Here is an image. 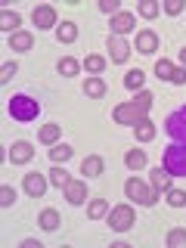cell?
Returning a JSON list of instances; mask_svg holds the SVG:
<instances>
[{
  "instance_id": "6da1fadb",
  "label": "cell",
  "mask_w": 186,
  "mask_h": 248,
  "mask_svg": "<svg viewBox=\"0 0 186 248\" xmlns=\"http://www.w3.org/2000/svg\"><path fill=\"white\" fill-rule=\"evenodd\" d=\"M152 99L155 96H152L149 90H140L137 99L115 106V121H118V124H137V121H143L146 112H149V106H152Z\"/></svg>"
},
{
  "instance_id": "7a4b0ae2",
  "label": "cell",
  "mask_w": 186,
  "mask_h": 248,
  "mask_svg": "<svg viewBox=\"0 0 186 248\" xmlns=\"http://www.w3.org/2000/svg\"><path fill=\"white\" fill-rule=\"evenodd\" d=\"M6 108H10L13 121L28 124V121L37 118V112H41V103H37V99H31V96H25V93H19V96H13L10 103H6Z\"/></svg>"
},
{
  "instance_id": "3957f363",
  "label": "cell",
  "mask_w": 186,
  "mask_h": 248,
  "mask_svg": "<svg viewBox=\"0 0 186 248\" xmlns=\"http://www.w3.org/2000/svg\"><path fill=\"white\" fill-rule=\"evenodd\" d=\"M124 192H127V199H134L137 205H155V199H158V189H149L143 180H137V177H130L127 183H124Z\"/></svg>"
},
{
  "instance_id": "277c9868",
  "label": "cell",
  "mask_w": 186,
  "mask_h": 248,
  "mask_svg": "<svg viewBox=\"0 0 186 248\" xmlns=\"http://www.w3.org/2000/svg\"><path fill=\"white\" fill-rule=\"evenodd\" d=\"M165 168L174 177H186V143H170L165 149Z\"/></svg>"
},
{
  "instance_id": "5b68a950",
  "label": "cell",
  "mask_w": 186,
  "mask_h": 248,
  "mask_svg": "<svg viewBox=\"0 0 186 248\" xmlns=\"http://www.w3.org/2000/svg\"><path fill=\"white\" fill-rule=\"evenodd\" d=\"M134 220H137V214H134V208H130V205H118V208L108 211V227H112L115 232L130 230V227H134Z\"/></svg>"
},
{
  "instance_id": "8992f818",
  "label": "cell",
  "mask_w": 186,
  "mask_h": 248,
  "mask_svg": "<svg viewBox=\"0 0 186 248\" xmlns=\"http://www.w3.org/2000/svg\"><path fill=\"white\" fill-rule=\"evenodd\" d=\"M165 130L174 137V143H186V106H180L177 112L168 115L165 121Z\"/></svg>"
},
{
  "instance_id": "52a82bcc",
  "label": "cell",
  "mask_w": 186,
  "mask_h": 248,
  "mask_svg": "<svg viewBox=\"0 0 186 248\" xmlns=\"http://www.w3.org/2000/svg\"><path fill=\"white\" fill-rule=\"evenodd\" d=\"M31 19H34V25L41 28V31H46V28H56L59 22H56V10L53 6H34V13H31Z\"/></svg>"
},
{
  "instance_id": "ba28073f",
  "label": "cell",
  "mask_w": 186,
  "mask_h": 248,
  "mask_svg": "<svg viewBox=\"0 0 186 248\" xmlns=\"http://www.w3.org/2000/svg\"><path fill=\"white\" fill-rule=\"evenodd\" d=\"M22 186H25V192L31 199H41L46 192V180L44 174H37V170H31V174H25V180H22Z\"/></svg>"
},
{
  "instance_id": "9c48e42d",
  "label": "cell",
  "mask_w": 186,
  "mask_h": 248,
  "mask_svg": "<svg viewBox=\"0 0 186 248\" xmlns=\"http://www.w3.org/2000/svg\"><path fill=\"white\" fill-rule=\"evenodd\" d=\"M108 56H112V62H127V56H130V44L124 41V37L112 34V37H108Z\"/></svg>"
},
{
  "instance_id": "30bf717a",
  "label": "cell",
  "mask_w": 186,
  "mask_h": 248,
  "mask_svg": "<svg viewBox=\"0 0 186 248\" xmlns=\"http://www.w3.org/2000/svg\"><path fill=\"white\" fill-rule=\"evenodd\" d=\"M31 158H34V149H31L28 140L13 143V149H10V161H13V165H25V161H31Z\"/></svg>"
},
{
  "instance_id": "8fae6325",
  "label": "cell",
  "mask_w": 186,
  "mask_h": 248,
  "mask_svg": "<svg viewBox=\"0 0 186 248\" xmlns=\"http://www.w3.org/2000/svg\"><path fill=\"white\" fill-rule=\"evenodd\" d=\"M134 25H137V19L130 13H118V16H112V34H130L134 31Z\"/></svg>"
},
{
  "instance_id": "7c38bea8",
  "label": "cell",
  "mask_w": 186,
  "mask_h": 248,
  "mask_svg": "<svg viewBox=\"0 0 186 248\" xmlns=\"http://www.w3.org/2000/svg\"><path fill=\"white\" fill-rule=\"evenodd\" d=\"M65 199L72 202V205H84V202H87V183H84V180H72L65 186Z\"/></svg>"
},
{
  "instance_id": "4fadbf2b",
  "label": "cell",
  "mask_w": 186,
  "mask_h": 248,
  "mask_svg": "<svg viewBox=\"0 0 186 248\" xmlns=\"http://www.w3.org/2000/svg\"><path fill=\"white\" fill-rule=\"evenodd\" d=\"M137 50L146 53V56L155 53V50H158V34H155V31H140V34H137Z\"/></svg>"
},
{
  "instance_id": "5bb4252c",
  "label": "cell",
  "mask_w": 186,
  "mask_h": 248,
  "mask_svg": "<svg viewBox=\"0 0 186 248\" xmlns=\"http://www.w3.org/2000/svg\"><path fill=\"white\" fill-rule=\"evenodd\" d=\"M170 177H174V174H170L168 168H155V170H152V177H149V180H152V189L168 192V189H170Z\"/></svg>"
},
{
  "instance_id": "9a60e30c",
  "label": "cell",
  "mask_w": 186,
  "mask_h": 248,
  "mask_svg": "<svg viewBox=\"0 0 186 248\" xmlns=\"http://www.w3.org/2000/svg\"><path fill=\"white\" fill-rule=\"evenodd\" d=\"M103 168H106V161L99 158V155H87V158L81 161V174H87V177H99Z\"/></svg>"
},
{
  "instance_id": "2e32d148",
  "label": "cell",
  "mask_w": 186,
  "mask_h": 248,
  "mask_svg": "<svg viewBox=\"0 0 186 248\" xmlns=\"http://www.w3.org/2000/svg\"><path fill=\"white\" fill-rule=\"evenodd\" d=\"M134 134H137L140 143H149V140L155 137V124H152L149 118H143V121H137V124H134Z\"/></svg>"
},
{
  "instance_id": "e0dca14e",
  "label": "cell",
  "mask_w": 186,
  "mask_h": 248,
  "mask_svg": "<svg viewBox=\"0 0 186 248\" xmlns=\"http://www.w3.org/2000/svg\"><path fill=\"white\" fill-rule=\"evenodd\" d=\"M31 44H34V37H31L28 31H16V34H10V50H31Z\"/></svg>"
},
{
  "instance_id": "ac0fdd59",
  "label": "cell",
  "mask_w": 186,
  "mask_h": 248,
  "mask_svg": "<svg viewBox=\"0 0 186 248\" xmlns=\"http://www.w3.org/2000/svg\"><path fill=\"white\" fill-rule=\"evenodd\" d=\"M37 223H41V230H46V232H53V230H56L59 227V214L56 211H53V208H46V211H41V217H37Z\"/></svg>"
},
{
  "instance_id": "d6986e66",
  "label": "cell",
  "mask_w": 186,
  "mask_h": 248,
  "mask_svg": "<svg viewBox=\"0 0 186 248\" xmlns=\"http://www.w3.org/2000/svg\"><path fill=\"white\" fill-rule=\"evenodd\" d=\"M56 37H59V44H72L78 37V25L75 22H62V25H56Z\"/></svg>"
},
{
  "instance_id": "ffe728a7",
  "label": "cell",
  "mask_w": 186,
  "mask_h": 248,
  "mask_svg": "<svg viewBox=\"0 0 186 248\" xmlns=\"http://www.w3.org/2000/svg\"><path fill=\"white\" fill-rule=\"evenodd\" d=\"M84 93L93 99H99V96H106V81L103 78H87V84H84Z\"/></svg>"
},
{
  "instance_id": "44dd1931",
  "label": "cell",
  "mask_w": 186,
  "mask_h": 248,
  "mask_svg": "<svg viewBox=\"0 0 186 248\" xmlns=\"http://www.w3.org/2000/svg\"><path fill=\"white\" fill-rule=\"evenodd\" d=\"M19 25H22V19H19V13H10V10H3L0 13V28L3 31H19Z\"/></svg>"
},
{
  "instance_id": "7402d4cb",
  "label": "cell",
  "mask_w": 186,
  "mask_h": 248,
  "mask_svg": "<svg viewBox=\"0 0 186 248\" xmlns=\"http://www.w3.org/2000/svg\"><path fill=\"white\" fill-rule=\"evenodd\" d=\"M143 81H146V75L140 72V68H130V72L124 75V87L127 90H143Z\"/></svg>"
},
{
  "instance_id": "603a6c76",
  "label": "cell",
  "mask_w": 186,
  "mask_h": 248,
  "mask_svg": "<svg viewBox=\"0 0 186 248\" xmlns=\"http://www.w3.org/2000/svg\"><path fill=\"white\" fill-rule=\"evenodd\" d=\"M124 165H127L130 170H140V168L146 165V152L143 149H130L127 155H124Z\"/></svg>"
},
{
  "instance_id": "cb8c5ba5",
  "label": "cell",
  "mask_w": 186,
  "mask_h": 248,
  "mask_svg": "<svg viewBox=\"0 0 186 248\" xmlns=\"http://www.w3.org/2000/svg\"><path fill=\"white\" fill-rule=\"evenodd\" d=\"M87 214L93 217V220H99V217H108V202H106V199H93L90 208H87Z\"/></svg>"
},
{
  "instance_id": "d4e9b609",
  "label": "cell",
  "mask_w": 186,
  "mask_h": 248,
  "mask_svg": "<svg viewBox=\"0 0 186 248\" xmlns=\"http://www.w3.org/2000/svg\"><path fill=\"white\" fill-rule=\"evenodd\" d=\"M72 152H75V149H72V146H65V143H59V146H53V149H50V158H53V161H56V165H59V161H62V165H65V161H68V158H72Z\"/></svg>"
},
{
  "instance_id": "484cf974",
  "label": "cell",
  "mask_w": 186,
  "mask_h": 248,
  "mask_svg": "<svg viewBox=\"0 0 186 248\" xmlns=\"http://www.w3.org/2000/svg\"><path fill=\"white\" fill-rule=\"evenodd\" d=\"M59 134H62L59 124H44V127H41V143H56Z\"/></svg>"
},
{
  "instance_id": "4316f807",
  "label": "cell",
  "mask_w": 186,
  "mask_h": 248,
  "mask_svg": "<svg viewBox=\"0 0 186 248\" xmlns=\"http://www.w3.org/2000/svg\"><path fill=\"white\" fill-rule=\"evenodd\" d=\"M50 183L59 186V189H65V186L72 183V177L65 174V168H53V170H50Z\"/></svg>"
},
{
  "instance_id": "83f0119b",
  "label": "cell",
  "mask_w": 186,
  "mask_h": 248,
  "mask_svg": "<svg viewBox=\"0 0 186 248\" xmlns=\"http://www.w3.org/2000/svg\"><path fill=\"white\" fill-rule=\"evenodd\" d=\"M84 65H87V72H90V75H99V72L106 68V59L93 53V56H87V59H84Z\"/></svg>"
},
{
  "instance_id": "f1b7e54d",
  "label": "cell",
  "mask_w": 186,
  "mask_h": 248,
  "mask_svg": "<svg viewBox=\"0 0 186 248\" xmlns=\"http://www.w3.org/2000/svg\"><path fill=\"white\" fill-rule=\"evenodd\" d=\"M168 245H170V248H183V245H186V230H180V227L170 230V232H168Z\"/></svg>"
},
{
  "instance_id": "f546056e",
  "label": "cell",
  "mask_w": 186,
  "mask_h": 248,
  "mask_svg": "<svg viewBox=\"0 0 186 248\" xmlns=\"http://www.w3.org/2000/svg\"><path fill=\"white\" fill-rule=\"evenodd\" d=\"M155 75H158L161 81H170V75H174V65H170L168 59H158V62H155Z\"/></svg>"
},
{
  "instance_id": "4dcf8cb0",
  "label": "cell",
  "mask_w": 186,
  "mask_h": 248,
  "mask_svg": "<svg viewBox=\"0 0 186 248\" xmlns=\"http://www.w3.org/2000/svg\"><path fill=\"white\" fill-rule=\"evenodd\" d=\"M59 75H65V78H72V75H78V62H75L72 56L59 59Z\"/></svg>"
},
{
  "instance_id": "1f68e13d",
  "label": "cell",
  "mask_w": 186,
  "mask_h": 248,
  "mask_svg": "<svg viewBox=\"0 0 186 248\" xmlns=\"http://www.w3.org/2000/svg\"><path fill=\"white\" fill-rule=\"evenodd\" d=\"M168 205L170 208H183L186 205V192L183 189H168Z\"/></svg>"
},
{
  "instance_id": "d6a6232c",
  "label": "cell",
  "mask_w": 186,
  "mask_h": 248,
  "mask_svg": "<svg viewBox=\"0 0 186 248\" xmlns=\"http://www.w3.org/2000/svg\"><path fill=\"white\" fill-rule=\"evenodd\" d=\"M140 16H143V19H155V16H158V3H155V0H143V3H140Z\"/></svg>"
},
{
  "instance_id": "836d02e7",
  "label": "cell",
  "mask_w": 186,
  "mask_h": 248,
  "mask_svg": "<svg viewBox=\"0 0 186 248\" xmlns=\"http://www.w3.org/2000/svg\"><path fill=\"white\" fill-rule=\"evenodd\" d=\"M13 202H16V189H13V186H3V189H0V205L10 208Z\"/></svg>"
},
{
  "instance_id": "e575fe53",
  "label": "cell",
  "mask_w": 186,
  "mask_h": 248,
  "mask_svg": "<svg viewBox=\"0 0 186 248\" xmlns=\"http://www.w3.org/2000/svg\"><path fill=\"white\" fill-rule=\"evenodd\" d=\"M16 72H19V65H16V62H6V65H3V68H0V81H3V84H6V81H10V78H13Z\"/></svg>"
},
{
  "instance_id": "d590c367",
  "label": "cell",
  "mask_w": 186,
  "mask_h": 248,
  "mask_svg": "<svg viewBox=\"0 0 186 248\" xmlns=\"http://www.w3.org/2000/svg\"><path fill=\"white\" fill-rule=\"evenodd\" d=\"M118 0H103V3H99V10H103V13H112V16H118L121 10H118Z\"/></svg>"
},
{
  "instance_id": "8d00e7d4",
  "label": "cell",
  "mask_w": 186,
  "mask_h": 248,
  "mask_svg": "<svg viewBox=\"0 0 186 248\" xmlns=\"http://www.w3.org/2000/svg\"><path fill=\"white\" fill-rule=\"evenodd\" d=\"M165 13H170V16L183 13V0H168V3H165Z\"/></svg>"
},
{
  "instance_id": "74e56055",
  "label": "cell",
  "mask_w": 186,
  "mask_h": 248,
  "mask_svg": "<svg viewBox=\"0 0 186 248\" xmlns=\"http://www.w3.org/2000/svg\"><path fill=\"white\" fill-rule=\"evenodd\" d=\"M170 84H186V68H174V75H170Z\"/></svg>"
},
{
  "instance_id": "f35d334b",
  "label": "cell",
  "mask_w": 186,
  "mask_h": 248,
  "mask_svg": "<svg viewBox=\"0 0 186 248\" xmlns=\"http://www.w3.org/2000/svg\"><path fill=\"white\" fill-rule=\"evenodd\" d=\"M180 62H183V68H186V46L180 50Z\"/></svg>"
}]
</instances>
